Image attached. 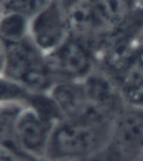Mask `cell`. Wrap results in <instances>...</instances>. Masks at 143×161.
<instances>
[{
	"mask_svg": "<svg viewBox=\"0 0 143 161\" xmlns=\"http://www.w3.org/2000/svg\"><path fill=\"white\" fill-rule=\"evenodd\" d=\"M108 148L125 161L143 160V106L125 102L113 118Z\"/></svg>",
	"mask_w": 143,
	"mask_h": 161,
	"instance_id": "3",
	"label": "cell"
},
{
	"mask_svg": "<svg viewBox=\"0 0 143 161\" xmlns=\"http://www.w3.org/2000/svg\"><path fill=\"white\" fill-rule=\"evenodd\" d=\"M2 74L32 93H48L55 84L45 54L29 37L5 45V61Z\"/></svg>",
	"mask_w": 143,
	"mask_h": 161,
	"instance_id": "2",
	"label": "cell"
},
{
	"mask_svg": "<svg viewBox=\"0 0 143 161\" xmlns=\"http://www.w3.org/2000/svg\"><path fill=\"white\" fill-rule=\"evenodd\" d=\"M82 161H125L122 158H120L119 155L114 153L109 148H106L103 152L96 154V155L88 158L87 159Z\"/></svg>",
	"mask_w": 143,
	"mask_h": 161,
	"instance_id": "14",
	"label": "cell"
},
{
	"mask_svg": "<svg viewBox=\"0 0 143 161\" xmlns=\"http://www.w3.org/2000/svg\"><path fill=\"white\" fill-rule=\"evenodd\" d=\"M33 94L19 83L0 74V104L22 103L27 106Z\"/></svg>",
	"mask_w": 143,
	"mask_h": 161,
	"instance_id": "11",
	"label": "cell"
},
{
	"mask_svg": "<svg viewBox=\"0 0 143 161\" xmlns=\"http://www.w3.org/2000/svg\"><path fill=\"white\" fill-rule=\"evenodd\" d=\"M7 1H8V0H0V4L2 5V9H3V4H4V3H5Z\"/></svg>",
	"mask_w": 143,
	"mask_h": 161,
	"instance_id": "16",
	"label": "cell"
},
{
	"mask_svg": "<svg viewBox=\"0 0 143 161\" xmlns=\"http://www.w3.org/2000/svg\"><path fill=\"white\" fill-rule=\"evenodd\" d=\"M25 106L22 103L0 104V145L13 149L16 125Z\"/></svg>",
	"mask_w": 143,
	"mask_h": 161,
	"instance_id": "9",
	"label": "cell"
},
{
	"mask_svg": "<svg viewBox=\"0 0 143 161\" xmlns=\"http://www.w3.org/2000/svg\"><path fill=\"white\" fill-rule=\"evenodd\" d=\"M0 161H34L18 151L7 146L0 145Z\"/></svg>",
	"mask_w": 143,
	"mask_h": 161,
	"instance_id": "13",
	"label": "cell"
},
{
	"mask_svg": "<svg viewBox=\"0 0 143 161\" xmlns=\"http://www.w3.org/2000/svg\"><path fill=\"white\" fill-rule=\"evenodd\" d=\"M112 121L60 118L53 125L42 161H82L103 152L109 144Z\"/></svg>",
	"mask_w": 143,
	"mask_h": 161,
	"instance_id": "1",
	"label": "cell"
},
{
	"mask_svg": "<svg viewBox=\"0 0 143 161\" xmlns=\"http://www.w3.org/2000/svg\"><path fill=\"white\" fill-rule=\"evenodd\" d=\"M29 37L44 54H48L71 37L62 4L51 0L29 19Z\"/></svg>",
	"mask_w": 143,
	"mask_h": 161,
	"instance_id": "5",
	"label": "cell"
},
{
	"mask_svg": "<svg viewBox=\"0 0 143 161\" xmlns=\"http://www.w3.org/2000/svg\"><path fill=\"white\" fill-rule=\"evenodd\" d=\"M1 13H2V5L0 4V14H1Z\"/></svg>",
	"mask_w": 143,
	"mask_h": 161,
	"instance_id": "17",
	"label": "cell"
},
{
	"mask_svg": "<svg viewBox=\"0 0 143 161\" xmlns=\"http://www.w3.org/2000/svg\"><path fill=\"white\" fill-rule=\"evenodd\" d=\"M51 0H8L2 11H15L31 19L44 8Z\"/></svg>",
	"mask_w": 143,
	"mask_h": 161,
	"instance_id": "12",
	"label": "cell"
},
{
	"mask_svg": "<svg viewBox=\"0 0 143 161\" xmlns=\"http://www.w3.org/2000/svg\"><path fill=\"white\" fill-rule=\"evenodd\" d=\"M56 122L32 106H26L16 125L13 149L33 160L42 161Z\"/></svg>",
	"mask_w": 143,
	"mask_h": 161,
	"instance_id": "4",
	"label": "cell"
},
{
	"mask_svg": "<svg viewBox=\"0 0 143 161\" xmlns=\"http://www.w3.org/2000/svg\"><path fill=\"white\" fill-rule=\"evenodd\" d=\"M5 61V45L0 40V74H2Z\"/></svg>",
	"mask_w": 143,
	"mask_h": 161,
	"instance_id": "15",
	"label": "cell"
},
{
	"mask_svg": "<svg viewBox=\"0 0 143 161\" xmlns=\"http://www.w3.org/2000/svg\"><path fill=\"white\" fill-rule=\"evenodd\" d=\"M141 161H143V160H141Z\"/></svg>",
	"mask_w": 143,
	"mask_h": 161,
	"instance_id": "18",
	"label": "cell"
},
{
	"mask_svg": "<svg viewBox=\"0 0 143 161\" xmlns=\"http://www.w3.org/2000/svg\"><path fill=\"white\" fill-rule=\"evenodd\" d=\"M45 57L55 83L82 80L94 70L87 48L72 36Z\"/></svg>",
	"mask_w": 143,
	"mask_h": 161,
	"instance_id": "6",
	"label": "cell"
},
{
	"mask_svg": "<svg viewBox=\"0 0 143 161\" xmlns=\"http://www.w3.org/2000/svg\"><path fill=\"white\" fill-rule=\"evenodd\" d=\"M61 118H92L108 120L93 106L82 80L61 81L52 85L48 92Z\"/></svg>",
	"mask_w": 143,
	"mask_h": 161,
	"instance_id": "7",
	"label": "cell"
},
{
	"mask_svg": "<svg viewBox=\"0 0 143 161\" xmlns=\"http://www.w3.org/2000/svg\"><path fill=\"white\" fill-rule=\"evenodd\" d=\"M29 19L15 11H2L0 14V40L3 44L19 42L29 37Z\"/></svg>",
	"mask_w": 143,
	"mask_h": 161,
	"instance_id": "8",
	"label": "cell"
},
{
	"mask_svg": "<svg viewBox=\"0 0 143 161\" xmlns=\"http://www.w3.org/2000/svg\"><path fill=\"white\" fill-rule=\"evenodd\" d=\"M91 2L111 30L124 19L126 14L124 0H91Z\"/></svg>",
	"mask_w": 143,
	"mask_h": 161,
	"instance_id": "10",
	"label": "cell"
}]
</instances>
